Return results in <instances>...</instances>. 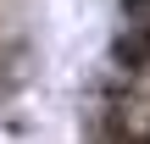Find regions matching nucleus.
Segmentation results:
<instances>
[{"instance_id":"1","label":"nucleus","mask_w":150,"mask_h":144,"mask_svg":"<svg viewBox=\"0 0 150 144\" xmlns=\"http://www.w3.org/2000/svg\"><path fill=\"white\" fill-rule=\"evenodd\" d=\"M111 61L122 72H145L150 67V17L145 22H122V33L111 39Z\"/></svg>"}]
</instances>
